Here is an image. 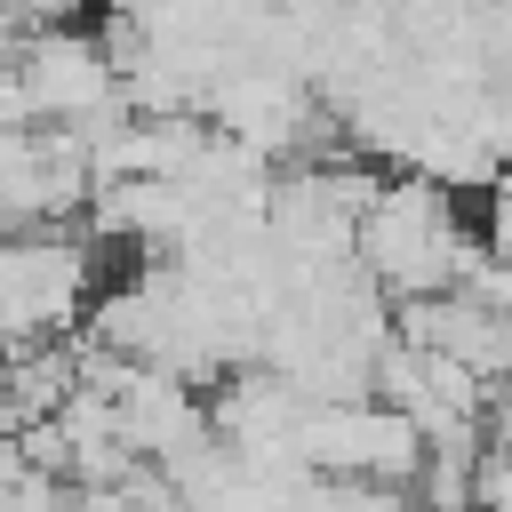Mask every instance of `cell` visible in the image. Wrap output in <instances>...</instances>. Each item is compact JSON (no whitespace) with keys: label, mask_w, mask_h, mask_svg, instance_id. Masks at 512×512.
<instances>
[{"label":"cell","mask_w":512,"mask_h":512,"mask_svg":"<svg viewBox=\"0 0 512 512\" xmlns=\"http://www.w3.org/2000/svg\"><path fill=\"white\" fill-rule=\"evenodd\" d=\"M256 8H296V0H256Z\"/></svg>","instance_id":"9"},{"label":"cell","mask_w":512,"mask_h":512,"mask_svg":"<svg viewBox=\"0 0 512 512\" xmlns=\"http://www.w3.org/2000/svg\"><path fill=\"white\" fill-rule=\"evenodd\" d=\"M32 128V96H24V72H16V48H0V136Z\"/></svg>","instance_id":"7"},{"label":"cell","mask_w":512,"mask_h":512,"mask_svg":"<svg viewBox=\"0 0 512 512\" xmlns=\"http://www.w3.org/2000/svg\"><path fill=\"white\" fill-rule=\"evenodd\" d=\"M296 456H304L320 480L416 488V472H424V432H416L400 408H384V400H320V408H304Z\"/></svg>","instance_id":"3"},{"label":"cell","mask_w":512,"mask_h":512,"mask_svg":"<svg viewBox=\"0 0 512 512\" xmlns=\"http://www.w3.org/2000/svg\"><path fill=\"white\" fill-rule=\"evenodd\" d=\"M472 232L456 216V200L432 184V176H384L376 208L360 216V272L392 296V304H416V296H448L472 264Z\"/></svg>","instance_id":"1"},{"label":"cell","mask_w":512,"mask_h":512,"mask_svg":"<svg viewBox=\"0 0 512 512\" xmlns=\"http://www.w3.org/2000/svg\"><path fill=\"white\" fill-rule=\"evenodd\" d=\"M480 512H512V448H496V440L480 456Z\"/></svg>","instance_id":"8"},{"label":"cell","mask_w":512,"mask_h":512,"mask_svg":"<svg viewBox=\"0 0 512 512\" xmlns=\"http://www.w3.org/2000/svg\"><path fill=\"white\" fill-rule=\"evenodd\" d=\"M480 256H496L512 272V176H496L488 200H480Z\"/></svg>","instance_id":"5"},{"label":"cell","mask_w":512,"mask_h":512,"mask_svg":"<svg viewBox=\"0 0 512 512\" xmlns=\"http://www.w3.org/2000/svg\"><path fill=\"white\" fill-rule=\"evenodd\" d=\"M96 304V248L64 240L56 224L0 232V328L8 344H56Z\"/></svg>","instance_id":"2"},{"label":"cell","mask_w":512,"mask_h":512,"mask_svg":"<svg viewBox=\"0 0 512 512\" xmlns=\"http://www.w3.org/2000/svg\"><path fill=\"white\" fill-rule=\"evenodd\" d=\"M16 72H24V96H32V128H88L112 104H128L120 96V72H112V56H104V40L88 24L32 32L16 48Z\"/></svg>","instance_id":"4"},{"label":"cell","mask_w":512,"mask_h":512,"mask_svg":"<svg viewBox=\"0 0 512 512\" xmlns=\"http://www.w3.org/2000/svg\"><path fill=\"white\" fill-rule=\"evenodd\" d=\"M8 8H16L24 40H32V32H72V24H88L96 0H8Z\"/></svg>","instance_id":"6"}]
</instances>
